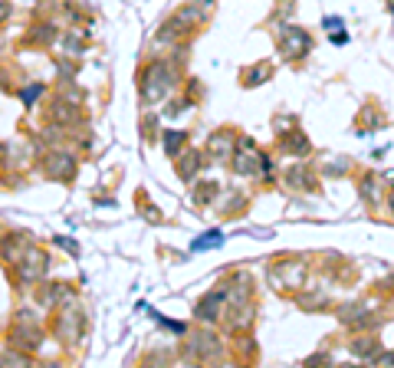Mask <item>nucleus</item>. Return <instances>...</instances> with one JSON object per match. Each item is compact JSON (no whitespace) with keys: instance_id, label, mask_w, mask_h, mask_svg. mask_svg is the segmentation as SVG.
I'll return each instance as SVG.
<instances>
[{"instance_id":"1","label":"nucleus","mask_w":394,"mask_h":368,"mask_svg":"<svg viewBox=\"0 0 394 368\" xmlns=\"http://www.w3.org/2000/svg\"><path fill=\"white\" fill-rule=\"evenodd\" d=\"M171 69L164 63H151L148 73H145V83H141V96H145V106H158L161 99L171 92Z\"/></svg>"},{"instance_id":"2","label":"nucleus","mask_w":394,"mask_h":368,"mask_svg":"<svg viewBox=\"0 0 394 368\" xmlns=\"http://www.w3.org/2000/svg\"><path fill=\"white\" fill-rule=\"evenodd\" d=\"M46 267H50V257H46L43 250L30 247L20 257V263H17V273H20L23 283H40V276L46 273Z\"/></svg>"},{"instance_id":"3","label":"nucleus","mask_w":394,"mask_h":368,"mask_svg":"<svg viewBox=\"0 0 394 368\" xmlns=\"http://www.w3.org/2000/svg\"><path fill=\"white\" fill-rule=\"evenodd\" d=\"M43 171L50 174L53 181H69L76 174V158L69 152H50L43 162Z\"/></svg>"},{"instance_id":"4","label":"nucleus","mask_w":394,"mask_h":368,"mask_svg":"<svg viewBox=\"0 0 394 368\" xmlns=\"http://www.w3.org/2000/svg\"><path fill=\"white\" fill-rule=\"evenodd\" d=\"M279 50L286 56L306 53V50H309V33L299 30V27H286V30H283V40H279Z\"/></svg>"},{"instance_id":"5","label":"nucleus","mask_w":394,"mask_h":368,"mask_svg":"<svg viewBox=\"0 0 394 368\" xmlns=\"http://www.w3.org/2000/svg\"><path fill=\"white\" fill-rule=\"evenodd\" d=\"M43 342V336H40V329L33 325V319L30 316H23L20 319V325L13 329V346L17 348H36Z\"/></svg>"},{"instance_id":"6","label":"nucleus","mask_w":394,"mask_h":368,"mask_svg":"<svg viewBox=\"0 0 394 368\" xmlns=\"http://www.w3.org/2000/svg\"><path fill=\"white\" fill-rule=\"evenodd\" d=\"M59 332H63L66 339H69V342H76V339L83 336V313H79V309H63V316H59ZM63 339V342H66Z\"/></svg>"},{"instance_id":"7","label":"nucleus","mask_w":394,"mask_h":368,"mask_svg":"<svg viewBox=\"0 0 394 368\" xmlns=\"http://www.w3.org/2000/svg\"><path fill=\"white\" fill-rule=\"evenodd\" d=\"M27 250H30V243H27V237H23V234H13V237L3 240V257H7L13 267L20 263V257L27 253Z\"/></svg>"},{"instance_id":"8","label":"nucleus","mask_w":394,"mask_h":368,"mask_svg":"<svg viewBox=\"0 0 394 368\" xmlns=\"http://www.w3.org/2000/svg\"><path fill=\"white\" fill-rule=\"evenodd\" d=\"M220 306H224V292H211V296H204V299H201V306H197V316H201L204 323H213Z\"/></svg>"},{"instance_id":"9","label":"nucleus","mask_w":394,"mask_h":368,"mask_svg":"<svg viewBox=\"0 0 394 368\" xmlns=\"http://www.w3.org/2000/svg\"><path fill=\"white\" fill-rule=\"evenodd\" d=\"M217 352H220V342L213 336H207V332L191 342V355H197V358H211V355H217Z\"/></svg>"},{"instance_id":"10","label":"nucleus","mask_w":394,"mask_h":368,"mask_svg":"<svg viewBox=\"0 0 394 368\" xmlns=\"http://www.w3.org/2000/svg\"><path fill=\"white\" fill-rule=\"evenodd\" d=\"M211 155H217V158H224V155H230V148H234V135L230 132H217V135H211Z\"/></svg>"},{"instance_id":"11","label":"nucleus","mask_w":394,"mask_h":368,"mask_svg":"<svg viewBox=\"0 0 394 368\" xmlns=\"http://www.w3.org/2000/svg\"><path fill=\"white\" fill-rule=\"evenodd\" d=\"M201 168V158H197V152H181L178 155V171H181V178H194V171Z\"/></svg>"},{"instance_id":"12","label":"nucleus","mask_w":394,"mask_h":368,"mask_svg":"<svg viewBox=\"0 0 394 368\" xmlns=\"http://www.w3.org/2000/svg\"><path fill=\"white\" fill-rule=\"evenodd\" d=\"M181 148H184V132H168V135H164V152H168L171 158H178Z\"/></svg>"},{"instance_id":"13","label":"nucleus","mask_w":394,"mask_h":368,"mask_svg":"<svg viewBox=\"0 0 394 368\" xmlns=\"http://www.w3.org/2000/svg\"><path fill=\"white\" fill-rule=\"evenodd\" d=\"M234 168L240 174H253V168H256V158H253V152L246 155V152H240L237 155V162H234Z\"/></svg>"},{"instance_id":"14","label":"nucleus","mask_w":394,"mask_h":368,"mask_svg":"<svg viewBox=\"0 0 394 368\" xmlns=\"http://www.w3.org/2000/svg\"><path fill=\"white\" fill-rule=\"evenodd\" d=\"M220 243H224V234H217V230H213L211 237L194 240V243H191V250H211V247H220Z\"/></svg>"},{"instance_id":"15","label":"nucleus","mask_w":394,"mask_h":368,"mask_svg":"<svg viewBox=\"0 0 394 368\" xmlns=\"http://www.w3.org/2000/svg\"><path fill=\"white\" fill-rule=\"evenodd\" d=\"M217 191H220V187H217L213 181L211 184H201V187H194V201H197V204H207V201H211Z\"/></svg>"},{"instance_id":"16","label":"nucleus","mask_w":394,"mask_h":368,"mask_svg":"<svg viewBox=\"0 0 394 368\" xmlns=\"http://www.w3.org/2000/svg\"><path fill=\"white\" fill-rule=\"evenodd\" d=\"M53 115L56 119H66V122H79V112L73 106H63V102H56L53 106Z\"/></svg>"},{"instance_id":"17","label":"nucleus","mask_w":394,"mask_h":368,"mask_svg":"<svg viewBox=\"0 0 394 368\" xmlns=\"http://www.w3.org/2000/svg\"><path fill=\"white\" fill-rule=\"evenodd\" d=\"M43 96V86H27L23 89V102H27V106H36V99Z\"/></svg>"},{"instance_id":"18","label":"nucleus","mask_w":394,"mask_h":368,"mask_svg":"<svg viewBox=\"0 0 394 368\" xmlns=\"http://www.w3.org/2000/svg\"><path fill=\"white\" fill-rule=\"evenodd\" d=\"M3 362H27V355H23V352H7Z\"/></svg>"},{"instance_id":"19","label":"nucleus","mask_w":394,"mask_h":368,"mask_svg":"<svg viewBox=\"0 0 394 368\" xmlns=\"http://www.w3.org/2000/svg\"><path fill=\"white\" fill-rule=\"evenodd\" d=\"M7 17H10V3H7V0H0V23L7 20Z\"/></svg>"}]
</instances>
